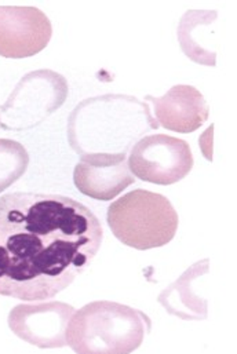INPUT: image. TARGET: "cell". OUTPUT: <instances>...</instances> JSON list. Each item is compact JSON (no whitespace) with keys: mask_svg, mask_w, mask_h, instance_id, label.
I'll use <instances>...</instances> for the list:
<instances>
[{"mask_svg":"<svg viewBox=\"0 0 237 354\" xmlns=\"http://www.w3.org/2000/svg\"><path fill=\"white\" fill-rule=\"evenodd\" d=\"M51 36V22L41 10L30 6H0V57H33L47 47Z\"/></svg>","mask_w":237,"mask_h":354,"instance_id":"cell-8","label":"cell"},{"mask_svg":"<svg viewBox=\"0 0 237 354\" xmlns=\"http://www.w3.org/2000/svg\"><path fill=\"white\" fill-rule=\"evenodd\" d=\"M106 221L122 244L140 251L169 244L180 222L166 196L145 189H135L115 200L108 207Z\"/></svg>","mask_w":237,"mask_h":354,"instance_id":"cell-4","label":"cell"},{"mask_svg":"<svg viewBox=\"0 0 237 354\" xmlns=\"http://www.w3.org/2000/svg\"><path fill=\"white\" fill-rule=\"evenodd\" d=\"M68 94V80L62 75L51 69L26 73L0 106V129L25 131L37 127L65 104Z\"/></svg>","mask_w":237,"mask_h":354,"instance_id":"cell-5","label":"cell"},{"mask_svg":"<svg viewBox=\"0 0 237 354\" xmlns=\"http://www.w3.org/2000/svg\"><path fill=\"white\" fill-rule=\"evenodd\" d=\"M160 126L146 102L106 94L82 101L68 120V141L79 155L127 153L141 137Z\"/></svg>","mask_w":237,"mask_h":354,"instance_id":"cell-2","label":"cell"},{"mask_svg":"<svg viewBox=\"0 0 237 354\" xmlns=\"http://www.w3.org/2000/svg\"><path fill=\"white\" fill-rule=\"evenodd\" d=\"M73 182L79 192L94 200L109 201L135 182L124 153H94L80 156Z\"/></svg>","mask_w":237,"mask_h":354,"instance_id":"cell-9","label":"cell"},{"mask_svg":"<svg viewBox=\"0 0 237 354\" xmlns=\"http://www.w3.org/2000/svg\"><path fill=\"white\" fill-rule=\"evenodd\" d=\"M152 330L141 310L111 301H97L75 312L66 327V346L77 354H129Z\"/></svg>","mask_w":237,"mask_h":354,"instance_id":"cell-3","label":"cell"},{"mask_svg":"<svg viewBox=\"0 0 237 354\" xmlns=\"http://www.w3.org/2000/svg\"><path fill=\"white\" fill-rule=\"evenodd\" d=\"M28 166L29 155L25 147L14 140L0 138V192L22 178Z\"/></svg>","mask_w":237,"mask_h":354,"instance_id":"cell-12","label":"cell"},{"mask_svg":"<svg viewBox=\"0 0 237 354\" xmlns=\"http://www.w3.org/2000/svg\"><path fill=\"white\" fill-rule=\"evenodd\" d=\"M127 163L134 177L155 185L182 180L195 165L189 144L166 134L142 137L131 148Z\"/></svg>","mask_w":237,"mask_h":354,"instance_id":"cell-6","label":"cell"},{"mask_svg":"<svg viewBox=\"0 0 237 354\" xmlns=\"http://www.w3.org/2000/svg\"><path fill=\"white\" fill-rule=\"evenodd\" d=\"M146 101L153 104L158 124L174 133H193L210 116V108L203 94L188 84H177L163 97L146 95Z\"/></svg>","mask_w":237,"mask_h":354,"instance_id":"cell-10","label":"cell"},{"mask_svg":"<svg viewBox=\"0 0 237 354\" xmlns=\"http://www.w3.org/2000/svg\"><path fill=\"white\" fill-rule=\"evenodd\" d=\"M75 308L58 302L21 304L14 306L7 319L11 333L23 342L39 349L66 346V327Z\"/></svg>","mask_w":237,"mask_h":354,"instance_id":"cell-7","label":"cell"},{"mask_svg":"<svg viewBox=\"0 0 237 354\" xmlns=\"http://www.w3.org/2000/svg\"><path fill=\"white\" fill-rule=\"evenodd\" d=\"M104 240L98 216L62 194L0 197V295L53 299L83 274Z\"/></svg>","mask_w":237,"mask_h":354,"instance_id":"cell-1","label":"cell"},{"mask_svg":"<svg viewBox=\"0 0 237 354\" xmlns=\"http://www.w3.org/2000/svg\"><path fill=\"white\" fill-rule=\"evenodd\" d=\"M209 259L192 265L177 281L159 295V304L176 317L182 320H206L207 301L198 294V281L209 272Z\"/></svg>","mask_w":237,"mask_h":354,"instance_id":"cell-11","label":"cell"}]
</instances>
